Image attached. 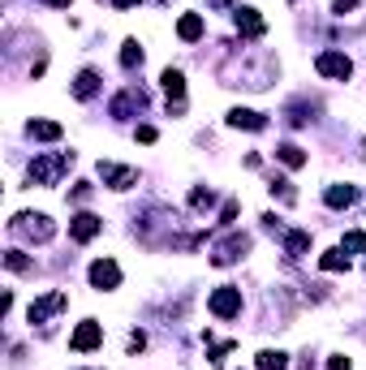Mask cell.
Here are the masks:
<instances>
[{
	"mask_svg": "<svg viewBox=\"0 0 366 370\" xmlns=\"http://www.w3.org/2000/svg\"><path fill=\"white\" fill-rule=\"evenodd\" d=\"M73 164V151H60V155H43L30 164V181L35 185H56L60 181V172H65Z\"/></svg>",
	"mask_w": 366,
	"mask_h": 370,
	"instance_id": "1",
	"label": "cell"
},
{
	"mask_svg": "<svg viewBox=\"0 0 366 370\" xmlns=\"http://www.w3.org/2000/svg\"><path fill=\"white\" fill-rule=\"evenodd\" d=\"M207 305H211V314H216V319H233V314H242V288H233V284L216 288Z\"/></svg>",
	"mask_w": 366,
	"mask_h": 370,
	"instance_id": "2",
	"label": "cell"
},
{
	"mask_svg": "<svg viewBox=\"0 0 366 370\" xmlns=\"http://www.w3.org/2000/svg\"><path fill=\"white\" fill-rule=\"evenodd\" d=\"M9 229H13V233H26V237H35V241H47V237L56 233L47 216H18V220L9 224Z\"/></svg>",
	"mask_w": 366,
	"mask_h": 370,
	"instance_id": "3",
	"label": "cell"
},
{
	"mask_svg": "<svg viewBox=\"0 0 366 370\" xmlns=\"http://www.w3.org/2000/svg\"><path fill=\"white\" fill-rule=\"evenodd\" d=\"M100 340H104V327L95 323V319H87V323H78V332L69 336V349H73V353H91Z\"/></svg>",
	"mask_w": 366,
	"mask_h": 370,
	"instance_id": "4",
	"label": "cell"
},
{
	"mask_svg": "<svg viewBox=\"0 0 366 370\" xmlns=\"http://www.w3.org/2000/svg\"><path fill=\"white\" fill-rule=\"evenodd\" d=\"M314 65H319L323 78H341V82H345L349 73H354V65H349V56H345V52H323L319 60H314Z\"/></svg>",
	"mask_w": 366,
	"mask_h": 370,
	"instance_id": "5",
	"label": "cell"
},
{
	"mask_svg": "<svg viewBox=\"0 0 366 370\" xmlns=\"http://www.w3.org/2000/svg\"><path fill=\"white\" fill-rule=\"evenodd\" d=\"M91 284H95V288H117V284H121V267H117L113 259L91 263Z\"/></svg>",
	"mask_w": 366,
	"mask_h": 370,
	"instance_id": "6",
	"label": "cell"
},
{
	"mask_svg": "<svg viewBox=\"0 0 366 370\" xmlns=\"http://www.w3.org/2000/svg\"><path fill=\"white\" fill-rule=\"evenodd\" d=\"M100 229H104V220L91 216V211H78V216L69 220V237H73V241H91Z\"/></svg>",
	"mask_w": 366,
	"mask_h": 370,
	"instance_id": "7",
	"label": "cell"
},
{
	"mask_svg": "<svg viewBox=\"0 0 366 370\" xmlns=\"http://www.w3.org/2000/svg\"><path fill=\"white\" fill-rule=\"evenodd\" d=\"M100 176H104L113 189H130V185L138 181V172H134V168H121V164H100Z\"/></svg>",
	"mask_w": 366,
	"mask_h": 370,
	"instance_id": "8",
	"label": "cell"
},
{
	"mask_svg": "<svg viewBox=\"0 0 366 370\" xmlns=\"http://www.w3.org/2000/svg\"><path fill=\"white\" fill-rule=\"evenodd\" d=\"M65 293H47L43 301H35V305H30V323H43V319L47 314H56V310H65Z\"/></svg>",
	"mask_w": 366,
	"mask_h": 370,
	"instance_id": "9",
	"label": "cell"
},
{
	"mask_svg": "<svg viewBox=\"0 0 366 370\" xmlns=\"http://www.w3.org/2000/svg\"><path fill=\"white\" fill-rule=\"evenodd\" d=\"M246 246H250V241H246V237H229V241H225V246H220V250L211 254V263H216V267H225V263H233V259H237V254H242Z\"/></svg>",
	"mask_w": 366,
	"mask_h": 370,
	"instance_id": "10",
	"label": "cell"
},
{
	"mask_svg": "<svg viewBox=\"0 0 366 370\" xmlns=\"http://www.w3.org/2000/svg\"><path fill=\"white\" fill-rule=\"evenodd\" d=\"M229 125H237V130H263V117H259V112H250V108H233L229 112Z\"/></svg>",
	"mask_w": 366,
	"mask_h": 370,
	"instance_id": "11",
	"label": "cell"
},
{
	"mask_svg": "<svg viewBox=\"0 0 366 370\" xmlns=\"http://www.w3.org/2000/svg\"><path fill=\"white\" fill-rule=\"evenodd\" d=\"M237 30L250 35V39H259V35H263V18H259L254 9H237Z\"/></svg>",
	"mask_w": 366,
	"mask_h": 370,
	"instance_id": "12",
	"label": "cell"
},
{
	"mask_svg": "<svg viewBox=\"0 0 366 370\" xmlns=\"http://www.w3.org/2000/svg\"><path fill=\"white\" fill-rule=\"evenodd\" d=\"M160 82H164V91H168V100H185V78H181V69H164V78H160Z\"/></svg>",
	"mask_w": 366,
	"mask_h": 370,
	"instance_id": "13",
	"label": "cell"
},
{
	"mask_svg": "<svg viewBox=\"0 0 366 370\" xmlns=\"http://www.w3.org/2000/svg\"><path fill=\"white\" fill-rule=\"evenodd\" d=\"M177 35H181L185 43H194V39H203V18H198V13H185V18L177 22Z\"/></svg>",
	"mask_w": 366,
	"mask_h": 370,
	"instance_id": "14",
	"label": "cell"
},
{
	"mask_svg": "<svg viewBox=\"0 0 366 370\" xmlns=\"http://www.w3.org/2000/svg\"><path fill=\"white\" fill-rule=\"evenodd\" d=\"M95 86H100V73H95V69H82V73H78V82H73V95H78V100H91Z\"/></svg>",
	"mask_w": 366,
	"mask_h": 370,
	"instance_id": "15",
	"label": "cell"
},
{
	"mask_svg": "<svg viewBox=\"0 0 366 370\" xmlns=\"http://www.w3.org/2000/svg\"><path fill=\"white\" fill-rule=\"evenodd\" d=\"M276 159H280V164H289V168H301V164H306V151L293 147V142H284V147H276Z\"/></svg>",
	"mask_w": 366,
	"mask_h": 370,
	"instance_id": "16",
	"label": "cell"
},
{
	"mask_svg": "<svg viewBox=\"0 0 366 370\" xmlns=\"http://www.w3.org/2000/svg\"><path fill=\"white\" fill-rule=\"evenodd\" d=\"M30 138H39V142H56V138H60V125H56V121H30Z\"/></svg>",
	"mask_w": 366,
	"mask_h": 370,
	"instance_id": "17",
	"label": "cell"
},
{
	"mask_svg": "<svg viewBox=\"0 0 366 370\" xmlns=\"http://www.w3.org/2000/svg\"><path fill=\"white\" fill-rule=\"evenodd\" d=\"M354 198H358L354 185H332V189H328V207H349Z\"/></svg>",
	"mask_w": 366,
	"mask_h": 370,
	"instance_id": "18",
	"label": "cell"
},
{
	"mask_svg": "<svg viewBox=\"0 0 366 370\" xmlns=\"http://www.w3.org/2000/svg\"><path fill=\"white\" fill-rule=\"evenodd\" d=\"M259 370H289V358L276 353V349H263L259 353Z\"/></svg>",
	"mask_w": 366,
	"mask_h": 370,
	"instance_id": "19",
	"label": "cell"
},
{
	"mask_svg": "<svg viewBox=\"0 0 366 370\" xmlns=\"http://www.w3.org/2000/svg\"><path fill=\"white\" fill-rule=\"evenodd\" d=\"M284 250H289L293 259H301V254L310 250V233H289V237H284Z\"/></svg>",
	"mask_w": 366,
	"mask_h": 370,
	"instance_id": "20",
	"label": "cell"
},
{
	"mask_svg": "<svg viewBox=\"0 0 366 370\" xmlns=\"http://www.w3.org/2000/svg\"><path fill=\"white\" fill-rule=\"evenodd\" d=\"M319 267H323V271H349V254H341V250H328L323 259H319Z\"/></svg>",
	"mask_w": 366,
	"mask_h": 370,
	"instance_id": "21",
	"label": "cell"
},
{
	"mask_svg": "<svg viewBox=\"0 0 366 370\" xmlns=\"http://www.w3.org/2000/svg\"><path fill=\"white\" fill-rule=\"evenodd\" d=\"M121 65H125V69H134V65H142V47H138V39H130V43L121 47Z\"/></svg>",
	"mask_w": 366,
	"mask_h": 370,
	"instance_id": "22",
	"label": "cell"
},
{
	"mask_svg": "<svg viewBox=\"0 0 366 370\" xmlns=\"http://www.w3.org/2000/svg\"><path fill=\"white\" fill-rule=\"evenodd\" d=\"M5 263H9V271H30V259H26L22 250H9V254H5Z\"/></svg>",
	"mask_w": 366,
	"mask_h": 370,
	"instance_id": "23",
	"label": "cell"
},
{
	"mask_svg": "<svg viewBox=\"0 0 366 370\" xmlns=\"http://www.w3.org/2000/svg\"><path fill=\"white\" fill-rule=\"evenodd\" d=\"M345 250L362 254V250H366V233H345Z\"/></svg>",
	"mask_w": 366,
	"mask_h": 370,
	"instance_id": "24",
	"label": "cell"
},
{
	"mask_svg": "<svg viewBox=\"0 0 366 370\" xmlns=\"http://www.w3.org/2000/svg\"><path fill=\"white\" fill-rule=\"evenodd\" d=\"M362 5V0H332V9H336V13H349V9H358Z\"/></svg>",
	"mask_w": 366,
	"mask_h": 370,
	"instance_id": "25",
	"label": "cell"
},
{
	"mask_svg": "<svg viewBox=\"0 0 366 370\" xmlns=\"http://www.w3.org/2000/svg\"><path fill=\"white\" fill-rule=\"evenodd\" d=\"M138 142H155V130H151V125H138Z\"/></svg>",
	"mask_w": 366,
	"mask_h": 370,
	"instance_id": "26",
	"label": "cell"
},
{
	"mask_svg": "<svg viewBox=\"0 0 366 370\" xmlns=\"http://www.w3.org/2000/svg\"><path fill=\"white\" fill-rule=\"evenodd\" d=\"M233 220H237V203H229V207H225V216H220V224H233Z\"/></svg>",
	"mask_w": 366,
	"mask_h": 370,
	"instance_id": "27",
	"label": "cell"
},
{
	"mask_svg": "<svg viewBox=\"0 0 366 370\" xmlns=\"http://www.w3.org/2000/svg\"><path fill=\"white\" fill-rule=\"evenodd\" d=\"M328 370H349V358H332V362H328Z\"/></svg>",
	"mask_w": 366,
	"mask_h": 370,
	"instance_id": "28",
	"label": "cell"
},
{
	"mask_svg": "<svg viewBox=\"0 0 366 370\" xmlns=\"http://www.w3.org/2000/svg\"><path fill=\"white\" fill-rule=\"evenodd\" d=\"M113 5H117V9H130V5H138V0H113Z\"/></svg>",
	"mask_w": 366,
	"mask_h": 370,
	"instance_id": "29",
	"label": "cell"
},
{
	"mask_svg": "<svg viewBox=\"0 0 366 370\" xmlns=\"http://www.w3.org/2000/svg\"><path fill=\"white\" fill-rule=\"evenodd\" d=\"M47 5H56V9H65V5H69V0H47Z\"/></svg>",
	"mask_w": 366,
	"mask_h": 370,
	"instance_id": "30",
	"label": "cell"
},
{
	"mask_svg": "<svg viewBox=\"0 0 366 370\" xmlns=\"http://www.w3.org/2000/svg\"><path fill=\"white\" fill-rule=\"evenodd\" d=\"M207 5H229V0H207Z\"/></svg>",
	"mask_w": 366,
	"mask_h": 370,
	"instance_id": "31",
	"label": "cell"
}]
</instances>
